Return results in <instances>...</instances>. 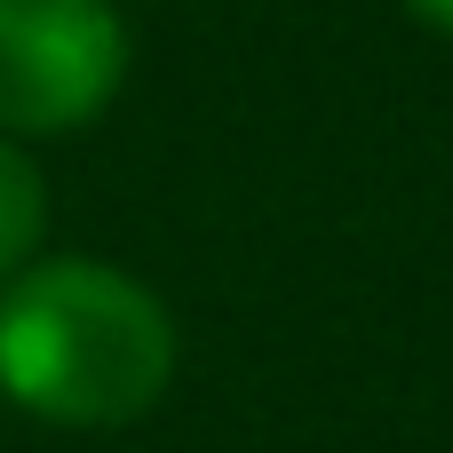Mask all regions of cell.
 I'll return each instance as SVG.
<instances>
[{"mask_svg":"<svg viewBox=\"0 0 453 453\" xmlns=\"http://www.w3.org/2000/svg\"><path fill=\"white\" fill-rule=\"evenodd\" d=\"M167 303L104 255H32L0 279V398L56 430H127L175 382Z\"/></svg>","mask_w":453,"mask_h":453,"instance_id":"1","label":"cell"},{"mask_svg":"<svg viewBox=\"0 0 453 453\" xmlns=\"http://www.w3.org/2000/svg\"><path fill=\"white\" fill-rule=\"evenodd\" d=\"M127 88V16L111 0H0V135H80Z\"/></svg>","mask_w":453,"mask_h":453,"instance_id":"2","label":"cell"},{"mask_svg":"<svg viewBox=\"0 0 453 453\" xmlns=\"http://www.w3.org/2000/svg\"><path fill=\"white\" fill-rule=\"evenodd\" d=\"M48 239V183H40V159L0 135V279H16Z\"/></svg>","mask_w":453,"mask_h":453,"instance_id":"3","label":"cell"},{"mask_svg":"<svg viewBox=\"0 0 453 453\" xmlns=\"http://www.w3.org/2000/svg\"><path fill=\"white\" fill-rule=\"evenodd\" d=\"M406 8H414L430 32H446V40H453V0H406Z\"/></svg>","mask_w":453,"mask_h":453,"instance_id":"4","label":"cell"}]
</instances>
